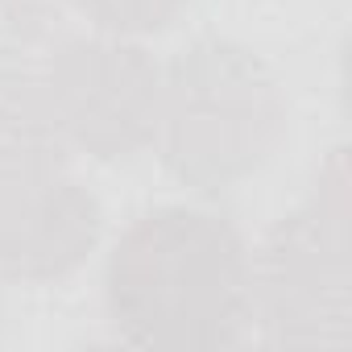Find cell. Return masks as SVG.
I'll return each instance as SVG.
<instances>
[{
    "label": "cell",
    "instance_id": "obj_8",
    "mask_svg": "<svg viewBox=\"0 0 352 352\" xmlns=\"http://www.w3.org/2000/svg\"><path fill=\"white\" fill-rule=\"evenodd\" d=\"M75 13V0H0V46L13 50H42Z\"/></svg>",
    "mask_w": 352,
    "mask_h": 352
},
{
    "label": "cell",
    "instance_id": "obj_5",
    "mask_svg": "<svg viewBox=\"0 0 352 352\" xmlns=\"http://www.w3.org/2000/svg\"><path fill=\"white\" fill-rule=\"evenodd\" d=\"M104 208L75 174L54 166L0 170V286L71 278L100 245Z\"/></svg>",
    "mask_w": 352,
    "mask_h": 352
},
{
    "label": "cell",
    "instance_id": "obj_2",
    "mask_svg": "<svg viewBox=\"0 0 352 352\" xmlns=\"http://www.w3.org/2000/svg\"><path fill=\"white\" fill-rule=\"evenodd\" d=\"M290 100L278 71L245 42L204 34L162 63L149 149L179 187L224 195L282 149Z\"/></svg>",
    "mask_w": 352,
    "mask_h": 352
},
{
    "label": "cell",
    "instance_id": "obj_1",
    "mask_svg": "<svg viewBox=\"0 0 352 352\" xmlns=\"http://www.w3.org/2000/svg\"><path fill=\"white\" fill-rule=\"evenodd\" d=\"M104 315L129 348H232L253 327V249L216 208L162 204L129 220L104 261Z\"/></svg>",
    "mask_w": 352,
    "mask_h": 352
},
{
    "label": "cell",
    "instance_id": "obj_3",
    "mask_svg": "<svg viewBox=\"0 0 352 352\" xmlns=\"http://www.w3.org/2000/svg\"><path fill=\"white\" fill-rule=\"evenodd\" d=\"M348 179L340 153L253 249V323L278 348L352 344Z\"/></svg>",
    "mask_w": 352,
    "mask_h": 352
},
{
    "label": "cell",
    "instance_id": "obj_7",
    "mask_svg": "<svg viewBox=\"0 0 352 352\" xmlns=\"http://www.w3.org/2000/svg\"><path fill=\"white\" fill-rule=\"evenodd\" d=\"M195 0H75V13L104 34L149 38L179 21Z\"/></svg>",
    "mask_w": 352,
    "mask_h": 352
},
{
    "label": "cell",
    "instance_id": "obj_4",
    "mask_svg": "<svg viewBox=\"0 0 352 352\" xmlns=\"http://www.w3.org/2000/svg\"><path fill=\"white\" fill-rule=\"evenodd\" d=\"M38 75L67 153L112 166L149 149L162 63L141 38H120L91 25L87 34H58L38 50Z\"/></svg>",
    "mask_w": 352,
    "mask_h": 352
},
{
    "label": "cell",
    "instance_id": "obj_6",
    "mask_svg": "<svg viewBox=\"0 0 352 352\" xmlns=\"http://www.w3.org/2000/svg\"><path fill=\"white\" fill-rule=\"evenodd\" d=\"M54 162H67V149L46 108L38 54L0 46V170Z\"/></svg>",
    "mask_w": 352,
    "mask_h": 352
}]
</instances>
